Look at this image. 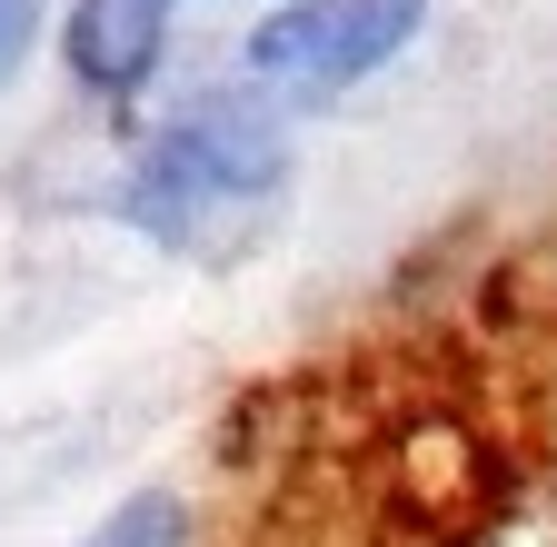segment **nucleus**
<instances>
[{"label":"nucleus","instance_id":"nucleus-3","mask_svg":"<svg viewBox=\"0 0 557 547\" xmlns=\"http://www.w3.org/2000/svg\"><path fill=\"white\" fill-rule=\"evenodd\" d=\"M170 21H180V0H81V21H70V71H81L90 90H110V100H129L160 71Z\"/></svg>","mask_w":557,"mask_h":547},{"label":"nucleus","instance_id":"nucleus-2","mask_svg":"<svg viewBox=\"0 0 557 547\" xmlns=\"http://www.w3.org/2000/svg\"><path fill=\"white\" fill-rule=\"evenodd\" d=\"M418 21H429V0H289V11H269L249 30V80L269 90H348V80H369L379 60H398L418 40Z\"/></svg>","mask_w":557,"mask_h":547},{"label":"nucleus","instance_id":"nucleus-1","mask_svg":"<svg viewBox=\"0 0 557 547\" xmlns=\"http://www.w3.org/2000/svg\"><path fill=\"white\" fill-rule=\"evenodd\" d=\"M278 179H289V129H278L259 100L209 90L139 150L120 210L150 239H170V249H230V229H249L269 210Z\"/></svg>","mask_w":557,"mask_h":547},{"label":"nucleus","instance_id":"nucleus-5","mask_svg":"<svg viewBox=\"0 0 557 547\" xmlns=\"http://www.w3.org/2000/svg\"><path fill=\"white\" fill-rule=\"evenodd\" d=\"M30 30H40V0H0V80L21 71V50H30Z\"/></svg>","mask_w":557,"mask_h":547},{"label":"nucleus","instance_id":"nucleus-4","mask_svg":"<svg viewBox=\"0 0 557 547\" xmlns=\"http://www.w3.org/2000/svg\"><path fill=\"white\" fill-rule=\"evenodd\" d=\"M189 537V518H180V498H129L90 547H180Z\"/></svg>","mask_w":557,"mask_h":547}]
</instances>
